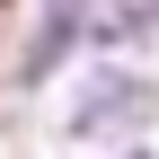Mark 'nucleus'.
Instances as JSON below:
<instances>
[{
  "mask_svg": "<svg viewBox=\"0 0 159 159\" xmlns=\"http://www.w3.org/2000/svg\"><path fill=\"white\" fill-rule=\"evenodd\" d=\"M71 35H80V9H71V0H62V9H53L44 27L27 35V80H44L53 62H62V53H71Z\"/></svg>",
  "mask_w": 159,
  "mask_h": 159,
  "instance_id": "obj_3",
  "label": "nucleus"
},
{
  "mask_svg": "<svg viewBox=\"0 0 159 159\" xmlns=\"http://www.w3.org/2000/svg\"><path fill=\"white\" fill-rule=\"evenodd\" d=\"M133 159H142V150H133Z\"/></svg>",
  "mask_w": 159,
  "mask_h": 159,
  "instance_id": "obj_4",
  "label": "nucleus"
},
{
  "mask_svg": "<svg viewBox=\"0 0 159 159\" xmlns=\"http://www.w3.org/2000/svg\"><path fill=\"white\" fill-rule=\"evenodd\" d=\"M159 35V0H115L97 9V44H150Z\"/></svg>",
  "mask_w": 159,
  "mask_h": 159,
  "instance_id": "obj_2",
  "label": "nucleus"
},
{
  "mask_svg": "<svg viewBox=\"0 0 159 159\" xmlns=\"http://www.w3.org/2000/svg\"><path fill=\"white\" fill-rule=\"evenodd\" d=\"M150 124V80L142 71H89L71 97V133L80 142H106V133H142Z\"/></svg>",
  "mask_w": 159,
  "mask_h": 159,
  "instance_id": "obj_1",
  "label": "nucleus"
}]
</instances>
